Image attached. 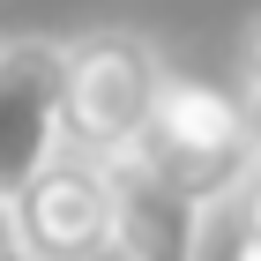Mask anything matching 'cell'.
Segmentation results:
<instances>
[{
    "label": "cell",
    "mask_w": 261,
    "mask_h": 261,
    "mask_svg": "<svg viewBox=\"0 0 261 261\" xmlns=\"http://www.w3.org/2000/svg\"><path fill=\"white\" fill-rule=\"evenodd\" d=\"M239 75H246V90H261V15L239 30Z\"/></svg>",
    "instance_id": "cell-7"
},
{
    "label": "cell",
    "mask_w": 261,
    "mask_h": 261,
    "mask_svg": "<svg viewBox=\"0 0 261 261\" xmlns=\"http://www.w3.org/2000/svg\"><path fill=\"white\" fill-rule=\"evenodd\" d=\"M67 149V45L0 38V187L22 194Z\"/></svg>",
    "instance_id": "cell-3"
},
{
    "label": "cell",
    "mask_w": 261,
    "mask_h": 261,
    "mask_svg": "<svg viewBox=\"0 0 261 261\" xmlns=\"http://www.w3.org/2000/svg\"><path fill=\"white\" fill-rule=\"evenodd\" d=\"M217 217H231V246H239L246 261H261V164L246 172V187H239L231 201H224Z\"/></svg>",
    "instance_id": "cell-5"
},
{
    "label": "cell",
    "mask_w": 261,
    "mask_h": 261,
    "mask_svg": "<svg viewBox=\"0 0 261 261\" xmlns=\"http://www.w3.org/2000/svg\"><path fill=\"white\" fill-rule=\"evenodd\" d=\"M15 254H30V246H22V209H15V194L0 187V261H15Z\"/></svg>",
    "instance_id": "cell-6"
},
{
    "label": "cell",
    "mask_w": 261,
    "mask_h": 261,
    "mask_svg": "<svg viewBox=\"0 0 261 261\" xmlns=\"http://www.w3.org/2000/svg\"><path fill=\"white\" fill-rule=\"evenodd\" d=\"M135 157L157 179H172L187 201H201L209 224H217V209L261 164V142H254V120H246V97H231V90H217L201 75H172L149 127H142V142H135Z\"/></svg>",
    "instance_id": "cell-1"
},
{
    "label": "cell",
    "mask_w": 261,
    "mask_h": 261,
    "mask_svg": "<svg viewBox=\"0 0 261 261\" xmlns=\"http://www.w3.org/2000/svg\"><path fill=\"white\" fill-rule=\"evenodd\" d=\"M164 82H172V67L142 30H127V22L82 30L67 45V149H90V157L135 149Z\"/></svg>",
    "instance_id": "cell-2"
},
{
    "label": "cell",
    "mask_w": 261,
    "mask_h": 261,
    "mask_svg": "<svg viewBox=\"0 0 261 261\" xmlns=\"http://www.w3.org/2000/svg\"><path fill=\"white\" fill-rule=\"evenodd\" d=\"M246 120H254V142H261V90H246Z\"/></svg>",
    "instance_id": "cell-8"
},
{
    "label": "cell",
    "mask_w": 261,
    "mask_h": 261,
    "mask_svg": "<svg viewBox=\"0 0 261 261\" xmlns=\"http://www.w3.org/2000/svg\"><path fill=\"white\" fill-rule=\"evenodd\" d=\"M15 209H22V246L45 261L120 254V187H112V164L90 149H60L15 194Z\"/></svg>",
    "instance_id": "cell-4"
}]
</instances>
